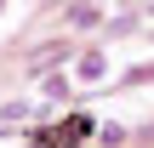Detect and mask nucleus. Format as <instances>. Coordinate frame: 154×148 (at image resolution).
<instances>
[{"instance_id":"1","label":"nucleus","mask_w":154,"mask_h":148,"mask_svg":"<svg viewBox=\"0 0 154 148\" xmlns=\"http://www.w3.org/2000/svg\"><path fill=\"white\" fill-rule=\"evenodd\" d=\"M69 57H74V51H69L63 40H46V46L29 57V74H51V68H57V63H69Z\"/></svg>"},{"instance_id":"2","label":"nucleus","mask_w":154,"mask_h":148,"mask_svg":"<svg viewBox=\"0 0 154 148\" xmlns=\"http://www.w3.org/2000/svg\"><path fill=\"white\" fill-rule=\"evenodd\" d=\"M97 23H103L97 0H74V6H69V29H97Z\"/></svg>"},{"instance_id":"3","label":"nucleus","mask_w":154,"mask_h":148,"mask_svg":"<svg viewBox=\"0 0 154 148\" xmlns=\"http://www.w3.org/2000/svg\"><path fill=\"white\" fill-rule=\"evenodd\" d=\"M74 74H80V80H86V86H97V80H103V74H109V57H103V51H86V57H80V63H74Z\"/></svg>"},{"instance_id":"4","label":"nucleus","mask_w":154,"mask_h":148,"mask_svg":"<svg viewBox=\"0 0 154 148\" xmlns=\"http://www.w3.org/2000/svg\"><path fill=\"white\" fill-rule=\"evenodd\" d=\"M23 120H29V103H6L0 108V125H23Z\"/></svg>"}]
</instances>
